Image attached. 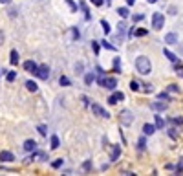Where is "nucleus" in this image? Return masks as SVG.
<instances>
[{"label": "nucleus", "instance_id": "nucleus-1", "mask_svg": "<svg viewBox=\"0 0 183 176\" xmlns=\"http://www.w3.org/2000/svg\"><path fill=\"white\" fill-rule=\"evenodd\" d=\"M136 70H137L141 75H148V73L152 72V62H150V59L145 57V55L137 57V59H136Z\"/></svg>", "mask_w": 183, "mask_h": 176}, {"label": "nucleus", "instance_id": "nucleus-2", "mask_svg": "<svg viewBox=\"0 0 183 176\" xmlns=\"http://www.w3.org/2000/svg\"><path fill=\"white\" fill-rule=\"evenodd\" d=\"M99 86L108 88V90H114V88L117 86V79H115V77H104V75H101V77H99Z\"/></svg>", "mask_w": 183, "mask_h": 176}, {"label": "nucleus", "instance_id": "nucleus-3", "mask_svg": "<svg viewBox=\"0 0 183 176\" xmlns=\"http://www.w3.org/2000/svg\"><path fill=\"white\" fill-rule=\"evenodd\" d=\"M119 121H121V125H123V127L132 125V121H134L132 112H130V110H121V114H119Z\"/></svg>", "mask_w": 183, "mask_h": 176}, {"label": "nucleus", "instance_id": "nucleus-4", "mask_svg": "<svg viewBox=\"0 0 183 176\" xmlns=\"http://www.w3.org/2000/svg\"><path fill=\"white\" fill-rule=\"evenodd\" d=\"M165 26V17H163V13H154L152 15V28L154 29H161Z\"/></svg>", "mask_w": 183, "mask_h": 176}, {"label": "nucleus", "instance_id": "nucleus-5", "mask_svg": "<svg viewBox=\"0 0 183 176\" xmlns=\"http://www.w3.org/2000/svg\"><path fill=\"white\" fill-rule=\"evenodd\" d=\"M35 75H37L38 79H42V81H48V79H49V68H48V64L37 66V72H35Z\"/></svg>", "mask_w": 183, "mask_h": 176}, {"label": "nucleus", "instance_id": "nucleus-6", "mask_svg": "<svg viewBox=\"0 0 183 176\" xmlns=\"http://www.w3.org/2000/svg\"><path fill=\"white\" fill-rule=\"evenodd\" d=\"M92 112H93L97 118H106V119L110 118V114H108V112H106L101 105H97V103H92Z\"/></svg>", "mask_w": 183, "mask_h": 176}, {"label": "nucleus", "instance_id": "nucleus-7", "mask_svg": "<svg viewBox=\"0 0 183 176\" xmlns=\"http://www.w3.org/2000/svg\"><path fill=\"white\" fill-rule=\"evenodd\" d=\"M123 99H125V94H123V92H114V94L108 97V103H110V105H117V103L123 101Z\"/></svg>", "mask_w": 183, "mask_h": 176}, {"label": "nucleus", "instance_id": "nucleus-8", "mask_svg": "<svg viewBox=\"0 0 183 176\" xmlns=\"http://www.w3.org/2000/svg\"><path fill=\"white\" fill-rule=\"evenodd\" d=\"M167 107H169V105H167V103H165V101H161V99H159V101H156V103H152V105H150V108H152V110H154V112H163V110H167Z\"/></svg>", "mask_w": 183, "mask_h": 176}, {"label": "nucleus", "instance_id": "nucleus-9", "mask_svg": "<svg viewBox=\"0 0 183 176\" xmlns=\"http://www.w3.org/2000/svg\"><path fill=\"white\" fill-rule=\"evenodd\" d=\"M24 70L35 75V72H37V62H33V61H26V62H24Z\"/></svg>", "mask_w": 183, "mask_h": 176}, {"label": "nucleus", "instance_id": "nucleus-10", "mask_svg": "<svg viewBox=\"0 0 183 176\" xmlns=\"http://www.w3.org/2000/svg\"><path fill=\"white\" fill-rule=\"evenodd\" d=\"M0 160L7 163V162H13L15 156H13V152H9V151H2V152H0Z\"/></svg>", "mask_w": 183, "mask_h": 176}, {"label": "nucleus", "instance_id": "nucleus-11", "mask_svg": "<svg viewBox=\"0 0 183 176\" xmlns=\"http://www.w3.org/2000/svg\"><path fill=\"white\" fill-rule=\"evenodd\" d=\"M35 149H37V141H33V140H26V141H24V151L31 152V151H35Z\"/></svg>", "mask_w": 183, "mask_h": 176}, {"label": "nucleus", "instance_id": "nucleus-12", "mask_svg": "<svg viewBox=\"0 0 183 176\" xmlns=\"http://www.w3.org/2000/svg\"><path fill=\"white\" fill-rule=\"evenodd\" d=\"M119 154H121V145H114V147H112V154H110V160H112V162H115V160L119 158Z\"/></svg>", "mask_w": 183, "mask_h": 176}, {"label": "nucleus", "instance_id": "nucleus-13", "mask_svg": "<svg viewBox=\"0 0 183 176\" xmlns=\"http://www.w3.org/2000/svg\"><path fill=\"white\" fill-rule=\"evenodd\" d=\"M165 42L167 44H178V35L176 33H167L165 35Z\"/></svg>", "mask_w": 183, "mask_h": 176}, {"label": "nucleus", "instance_id": "nucleus-14", "mask_svg": "<svg viewBox=\"0 0 183 176\" xmlns=\"http://www.w3.org/2000/svg\"><path fill=\"white\" fill-rule=\"evenodd\" d=\"M143 132H145L147 136H152V134L156 132V125H150V123H145V125H143Z\"/></svg>", "mask_w": 183, "mask_h": 176}, {"label": "nucleus", "instance_id": "nucleus-15", "mask_svg": "<svg viewBox=\"0 0 183 176\" xmlns=\"http://www.w3.org/2000/svg\"><path fill=\"white\" fill-rule=\"evenodd\" d=\"M163 55H165V57H167L170 62H178V57H176V53H172L170 50H167V48H165V50H163Z\"/></svg>", "mask_w": 183, "mask_h": 176}, {"label": "nucleus", "instance_id": "nucleus-16", "mask_svg": "<svg viewBox=\"0 0 183 176\" xmlns=\"http://www.w3.org/2000/svg\"><path fill=\"white\" fill-rule=\"evenodd\" d=\"M49 147H51L53 151L60 147V140H59V136H51V140H49Z\"/></svg>", "mask_w": 183, "mask_h": 176}, {"label": "nucleus", "instance_id": "nucleus-17", "mask_svg": "<svg viewBox=\"0 0 183 176\" xmlns=\"http://www.w3.org/2000/svg\"><path fill=\"white\" fill-rule=\"evenodd\" d=\"M9 62H11L13 66L18 64V51H16V50H11V59H9Z\"/></svg>", "mask_w": 183, "mask_h": 176}, {"label": "nucleus", "instance_id": "nucleus-18", "mask_svg": "<svg viewBox=\"0 0 183 176\" xmlns=\"http://www.w3.org/2000/svg\"><path fill=\"white\" fill-rule=\"evenodd\" d=\"M26 88H27L29 92H37V90H38V86H37L35 81H27V83H26Z\"/></svg>", "mask_w": 183, "mask_h": 176}, {"label": "nucleus", "instance_id": "nucleus-19", "mask_svg": "<svg viewBox=\"0 0 183 176\" xmlns=\"http://www.w3.org/2000/svg\"><path fill=\"white\" fill-rule=\"evenodd\" d=\"M117 13H119V17H121V18H126V17L130 15L128 7H119V9H117Z\"/></svg>", "mask_w": 183, "mask_h": 176}, {"label": "nucleus", "instance_id": "nucleus-20", "mask_svg": "<svg viewBox=\"0 0 183 176\" xmlns=\"http://www.w3.org/2000/svg\"><path fill=\"white\" fill-rule=\"evenodd\" d=\"M101 26H103V31L108 35V33H110V24H108V20H104V18H103V20H101Z\"/></svg>", "mask_w": 183, "mask_h": 176}, {"label": "nucleus", "instance_id": "nucleus-21", "mask_svg": "<svg viewBox=\"0 0 183 176\" xmlns=\"http://www.w3.org/2000/svg\"><path fill=\"white\" fill-rule=\"evenodd\" d=\"M93 81H95V75H93V73H86V75H84V83H86V84H92Z\"/></svg>", "mask_w": 183, "mask_h": 176}, {"label": "nucleus", "instance_id": "nucleus-22", "mask_svg": "<svg viewBox=\"0 0 183 176\" xmlns=\"http://www.w3.org/2000/svg\"><path fill=\"white\" fill-rule=\"evenodd\" d=\"M130 90H132V92H139V90H141V84H139L137 81H132V83H130Z\"/></svg>", "mask_w": 183, "mask_h": 176}, {"label": "nucleus", "instance_id": "nucleus-23", "mask_svg": "<svg viewBox=\"0 0 183 176\" xmlns=\"http://www.w3.org/2000/svg\"><path fill=\"white\" fill-rule=\"evenodd\" d=\"M163 127H165L163 118H161V116H156V129H163Z\"/></svg>", "mask_w": 183, "mask_h": 176}, {"label": "nucleus", "instance_id": "nucleus-24", "mask_svg": "<svg viewBox=\"0 0 183 176\" xmlns=\"http://www.w3.org/2000/svg\"><path fill=\"white\" fill-rule=\"evenodd\" d=\"M59 83H60V86H70V79H68L66 75H60V79H59Z\"/></svg>", "mask_w": 183, "mask_h": 176}, {"label": "nucleus", "instance_id": "nucleus-25", "mask_svg": "<svg viewBox=\"0 0 183 176\" xmlns=\"http://www.w3.org/2000/svg\"><path fill=\"white\" fill-rule=\"evenodd\" d=\"M62 163H64V160H62V158H59V160H55V162L51 163V167H53V169H60V167H62Z\"/></svg>", "mask_w": 183, "mask_h": 176}, {"label": "nucleus", "instance_id": "nucleus-26", "mask_svg": "<svg viewBox=\"0 0 183 176\" xmlns=\"http://www.w3.org/2000/svg\"><path fill=\"white\" fill-rule=\"evenodd\" d=\"M167 92H170V94H178L180 88H178L176 84H169V86H167Z\"/></svg>", "mask_w": 183, "mask_h": 176}, {"label": "nucleus", "instance_id": "nucleus-27", "mask_svg": "<svg viewBox=\"0 0 183 176\" xmlns=\"http://www.w3.org/2000/svg\"><path fill=\"white\" fill-rule=\"evenodd\" d=\"M147 33H148L147 29H134V35H136V37H145Z\"/></svg>", "mask_w": 183, "mask_h": 176}, {"label": "nucleus", "instance_id": "nucleus-28", "mask_svg": "<svg viewBox=\"0 0 183 176\" xmlns=\"http://www.w3.org/2000/svg\"><path fill=\"white\" fill-rule=\"evenodd\" d=\"M5 79H7V81H9V83H13V81H15V79H16V72H9V73H7V75H5Z\"/></svg>", "mask_w": 183, "mask_h": 176}, {"label": "nucleus", "instance_id": "nucleus-29", "mask_svg": "<svg viewBox=\"0 0 183 176\" xmlns=\"http://www.w3.org/2000/svg\"><path fill=\"white\" fill-rule=\"evenodd\" d=\"M145 147H147V141H145V138H141V140L137 141V149H139V151H145Z\"/></svg>", "mask_w": 183, "mask_h": 176}, {"label": "nucleus", "instance_id": "nucleus-30", "mask_svg": "<svg viewBox=\"0 0 183 176\" xmlns=\"http://www.w3.org/2000/svg\"><path fill=\"white\" fill-rule=\"evenodd\" d=\"M103 48H106V50H112V51H115V46H114V44H110V42H106V40H103Z\"/></svg>", "mask_w": 183, "mask_h": 176}, {"label": "nucleus", "instance_id": "nucleus-31", "mask_svg": "<svg viewBox=\"0 0 183 176\" xmlns=\"http://www.w3.org/2000/svg\"><path fill=\"white\" fill-rule=\"evenodd\" d=\"M114 72H115V73H119V72H121V70H119V57H115V59H114Z\"/></svg>", "mask_w": 183, "mask_h": 176}, {"label": "nucleus", "instance_id": "nucleus-32", "mask_svg": "<svg viewBox=\"0 0 183 176\" xmlns=\"http://www.w3.org/2000/svg\"><path fill=\"white\" fill-rule=\"evenodd\" d=\"M82 169H84V171H90V169H92V160H86V162L82 163Z\"/></svg>", "mask_w": 183, "mask_h": 176}, {"label": "nucleus", "instance_id": "nucleus-33", "mask_svg": "<svg viewBox=\"0 0 183 176\" xmlns=\"http://www.w3.org/2000/svg\"><path fill=\"white\" fill-rule=\"evenodd\" d=\"M66 4H68V6L71 7V11H77V4H75L73 0H66Z\"/></svg>", "mask_w": 183, "mask_h": 176}, {"label": "nucleus", "instance_id": "nucleus-34", "mask_svg": "<svg viewBox=\"0 0 183 176\" xmlns=\"http://www.w3.org/2000/svg\"><path fill=\"white\" fill-rule=\"evenodd\" d=\"M38 134H40V136H46V134H48V130H46V127H44V125H40V127H38Z\"/></svg>", "mask_w": 183, "mask_h": 176}, {"label": "nucleus", "instance_id": "nucleus-35", "mask_svg": "<svg viewBox=\"0 0 183 176\" xmlns=\"http://www.w3.org/2000/svg\"><path fill=\"white\" fill-rule=\"evenodd\" d=\"M158 97H159V99H165V101H169V94H167V92H161Z\"/></svg>", "mask_w": 183, "mask_h": 176}, {"label": "nucleus", "instance_id": "nucleus-36", "mask_svg": "<svg viewBox=\"0 0 183 176\" xmlns=\"http://www.w3.org/2000/svg\"><path fill=\"white\" fill-rule=\"evenodd\" d=\"M92 48H93V51H95V55L99 53V44L97 42H92Z\"/></svg>", "mask_w": 183, "mask_h": 176}, {"label": "nucleus", "instance_id": "nucleus-37", "mask_svg": "<svg viewBox=\"0 0 183 176\" xmlns=\"http://www.w3.org/2000/svg\"><path fill=\"white\" fill-rule=\"evenodd\" d=\"M75 72H77V73H82V64H81V62L75 66Z\"/></svg>", "mask_w": 183, "mask_h": 176}, {"label": "nucleus", "instance_id": "nucleus-38", "mask_svg": "<svg viewBox=\"0 0 183 176\" xmlns=\"http://www.w3.org/2000/svg\"><path fill=\"white\" fill-rule=\"evenodd\" d=\"M4 40H5V35H4V31H2V29H0V46H2V44H4Z\"/></svg>", "mask_w": 183, "mask_h": 176}, {"label": "nucleus", "instance_id": "nucleus-39", "mask_svg": "<svg viewBox=\"0 0 183 176\" xmlns=\"http://www.w3.org/2000/svg\"><path fill=\"white\" fill-rule=\"evenodd\" d=\"M174 123L176 125H183V118H174Z\"/></svg>", "mask_w": 183, "mask_h": 176}, {"label": "nucleus", "instance_id": "nucleus-40", "mask_svg": "<svg viewBox=\"0 0 183 176\" xmlns=\"http://www.w3.org/2000/svg\"><path fill=\"white\" fill-rule=\"evenodd\" d=\"M139 20H143V15H134V22H139Z\"/></svg>", "mask_w": 183, "mask_h": 176}, {"label": "nucleus", "instance_id": "nucleus-41", "mask_svg": "<svg viewBox=\"0 0 183 176\" xmlns=\"http://www.w3.org/2000/svg\"><path fill=\"white\" fill-rule=\"evenodd\" d=\"M71 33H73V39H79V31H77V28H73Z\"/></svg>", "mask_w": 183, "mask_h": 176}, {"label": "nucleus", "instance_id": "nucleus-42", "mask_svg": "<svg viewBox=\"0 0 183 176\" xmlns=\"http://www.w3.org/2000/svg\"><path fill=\"white\" fill-rule=\"evenodd\" d=\"M92 4H93V6H97V7H99V6H103V0H92Z\"/></svg>", "mask_w": 183, "mask_h": 176}, {"label": "nucleus", "instance_id": "nucleus-43", "mask_svg": "<svg viewBox=\"0 0 183 176\" xmlns=\"http://www.w3.org/2000/svg\"><path fill=\"white\" fill-rule=\"evenodd\" d=\"M126 4H128V6H132V4H136V0H126Z\"/></svg>", "mask_w": 183, "mask_h": 176}, {"label": "nucleus", "instance_id": "nucleus-44", "mask_svg": "<svg viewBox=\"0 0 183 176\" xmlns=\"http://www.w3.org/2000/svg\"><path fill=\"white\" fill-rule=\"evenodd\" d=\"M147 2H148V4H156L158 0H147Z\"/></svg>", "mask_w": 183, "mask_h": 176}, {"label": "nucleus", "instance_id": "nucleus-45", "mask_svg": "<svg viewBox=\"0 0 183 176\" xmlns=\"http://www.w3.org/2000/svg\"><path fill=\"white\" fill-rule=\"evenodd\" d=\"M7 2H9V0H0V4H7Z\"/></svg>", "mask_w": 183, "mask_h": 176}]
</instances>
